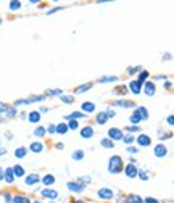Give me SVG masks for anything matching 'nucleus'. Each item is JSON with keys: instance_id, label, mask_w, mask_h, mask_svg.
<instances>
[{"instance_id": "58836bf2", "label": "nucleus", "mask_w": 174, "mask_h": 203, "mask_svg": "<svg viewBox=\"0 0 174 203\" xmlns=\"http://www.w3.org/2000/svg\"><path fill=\"white\" fill-rule=\"evenodd\" d=\"M140 177H142L144 180H147V179H148V176H147V173H140Z\"/></svg>"}, {"instance_id": "4be33fe9", "label": "nucleus", "mask_w": 174, "mask_h": 203, "mask_svg": "<svg viewBox=\"0 0 174 203\" xmlns=\"http://www.w3.org/2000/svg\"><path fill=\"white\" fill-rule=\"evenodd\" d=\"M53 182H55V177H53V176H50V174L44 177V184H45V185H52Z\"/></svg>"}, {"instance_id": "1a4fd4ad", "label": "nucleus", "mask_w": 174, "mask_h": 203, "mask_svg": "<svg viewBox=\"0 0 174 203\" xmlns=\"http://www.w3.org/2000/svg\"><path fill=\"white\" fill-rule=\"evenodd\" d=\"M145 94H147L148 97H151V95L155 94V84H151V82L145 84Z\"/></svg>"}, {"instance_id": "0eeeda50", "label": "nucleus", "mask_w": 174, "mask_h": 203, "mask_svg": "<svg viewBox=\"0 0 174 203\" xmlns=\"http://www.w3.org/2000/svg\"><path fill=\"white\" fill-rule=\"evenodd\" d=\"M92 134H94V129L91 126H87V127H84L82 131H81V137L89 139V137H92Z\"/></svg>"}, {"instance_id": "6ab92c4d", "label": "nucleus", "mask_w": 174, "mask_h": 203, "mask_svg": "<svg viewBox=\"0 0 174 203\" xmlns=\"http://www.w3.org/2000/svg\"><path fill=\"white\" fill-rule=\"evenodd\" d=\"M26 153H27V150H26V148H23V147H20V148L15 151L16 158H23V156H26Z\"/></svg>"}, {"instance_id": "39448f33", "label": "nucleus", "mask_w": 174, "mask_h": 203, "mask_svg": "<svg viewBox=\"0 0 174 203\" xmlns=\"http://www.w3.org/2000/svg\"><path fill=\"white\" fill-rule=\"evenodd\" d=\"M137 144H139V145H142V147H147V145H150V137H148V135H145V134L139 135Z\"/></svg>"}, {"instance_id": "20e7f679", "label": "nucleus", "mask_w": 174, "mask_h": 203, "mask_svg": "<svg viewBox=\"0 0 174 203\" xmlns=\"http://www.w3.org/2000/svg\"><path fill=\"white\" fill-rule=\"evenodd\" d=\"M124 171H126V174H127V177H136V176H137V168L134 166V165H127Z\"/></svg>"}, {"instance_id": "a211bd4d", "label": "nucleus", "mask_w": 174, "mask_h": 203, "mask_svg": "<svg viewBox=\"0 0 174 203\" xmlns=\"http://www.w3.org/2000/svg\"><path fill=\"white\" fill-rule=\"evenodd\" d=\"M137 115L140 116V119H147V118H148V115H147V110H145L144 106H142V108H137Z\"/></svg>"}, {"instance_id": "9b49d317", "label": "nucleus", "mask_w": 174, "mask_h": 203, "mask_svg": "<svg viewBox=\"0 0 174 203\" xmlns=\"http://www.w3.org/2000/svg\"><path fill=\"white\" fill-rule=\"evenodd\" d=\"M5 180H7V182H13V179H15V176H13V171H12V168H8V169H5Z\"/></svg>"}, {"instance_id": "393cba45", "label": "nucleus", "mask_w": 174, "mask_h": 203, "mask_svg": "<svg viewBox=\"0 0 174 203\" xmlns=\"http://www.w3.org/2000/svg\"><path fill=\"white\" fill-rule=\"evenodd\" d=\"M92 86H91V84H84V86L82 87H79V89H76V94H81V92H86V90L87 89H91Z\"/></svg>"}, {"instance_id": "7c9ffc66", "label": "nucleus", "mask_w": 174, "mask_h": 203, "mask_svg": "<svg viewBox=\"0 0 174 203\" xmlns=\"http://www.w3.org/2000/svg\"><path fill=\"white\" fill-rule=\"evenodd\" d=\"M77 126H79V124H77V121H69L68 123V129H77Z\"/></svg>"}, {"instance_id": "f8f14e48", "label": "nucleus", "mask_w": 174, "mask_h": 203, "mask_svg": "<svg viewBox=\"0 0 174 203\" xmlns=\"http://www.w3.org/2000/svg\"><path fill=\"white\" fill-rule=\"evenodd\" d=\"M36 182H39V176H37V174H31V176L26 177V184L27 185H32V184H36Z\"/></svg>"}, {"instance_id": "c756f323", "label": "nucleus", "mask_w": 174, "mask_h": 203, "mask_svg": "<svg viewBox=\"0 0 174 203\" xmlns=\"http://www.w3.org/2000/svg\"><path fill=\"white\" fill-rule=\"evenodd\" d=\"M34 134H36V135H39V137H42V135L45 134V129H44V127H37L36 131H34Z\"/></svg>"}, {"instance_id": "bb28decb", "label": "nucleus", "mask_w": 174, "mask_h": 203, "mask_svg": "<svg viewBox=\"0 0 174 203\" xmlns=\"http://www.w3.org/2000/svg\"><path fill=\"white\" fill-rule=\"evenodd\" d=\"M106 118H108V116H106V115H105V113H100V115L97 116V121H98L100 124H103V123L106 121Z\"/></svg>"}, {"instance_id": "a18cd8bd", "label": "nucleus", "mask_w": 174, "mask_h": 203, "mask_svg": "<svg viewBox=\"0 0 174 203\" xmlns=\"http://www.w3.org/2000/svg\"><path fill=\"white\" fill-rule=\"evenodd\" d=\"M74 203H82V201H74Z\"/></svg>"}, {"instance_id": "4c0bfd02", "label": "nucleus", "mask_w": 174, "mask_h": 203, "mask_svg": "<svg viewBox=\"0 0 174 203\" xmlns=\"http://www.w3.org/2000/svg\"><path fill=\"white\" fill-rule=\"evenodd\" d=\"M7 115H8V116H15V115H16V110H8Z\"/></svg>"}, {"instance_id": "f704fd0d", "label": "nucleus", "mask_w": 174, "mask_h": 203, "mask_svg": "<svg viewBox=\"0 0 174 203\" xmlns=\"http://www.w3.org/2000/svg\"><path fill=\"white\" fill-rule=\"evenodd\" d=\"M61 100H63L65 103H73V98H71V97H68V95H66V97H61Z\"/></svg>"}, {"instance_id": "4468645a", "label": "nucleus", "mask_w": 174, "mask_h": 203, "mask_svg": "<svg viewBox=\"0 0 174 203\" xmlns=\"http://www.w3.org/2000/svg\"><path fill=\"white\" fill-rule=\"evenodd\" d=\"M82 110L86 113H92L95 110V105L94 103H89V102H86V103H82Z\"/></svg>"}, {"instance_id": "423d86ee", "label": "nucleus", "mask_w": 174, "mask_h": 203, "mask_svg": "<svg viewBox=\"0 0 174 203\" xmlns=\"http://www.w3.org/2000/svg\"><path fill=\"white\" fill-rule=\"evenodd\" d=\"M129 89H131L132 94H140V89H142V86H140L137 81H132L131 84H129Z\"/></svg>"}, {"instance_id": "ddd939ff", "label": "nucleus", "mask_w": 174, "mask_h": 203, "mask_svg": "<svg viewBox=\"0 0 174 203\" xmlns=\"http://www.w3.org/2000/svg\"><path fill=\"white\" fill-rule=\"evenodd\" d=\"M42 195L44 197H48V198H57V192H55V190H48V189H44L42 190Z\"/></svg>"}, {"instance_id": "f3484780", "label": "nucleus", "mask_w": 174, "mask_h": 203, "mask_svg": "<svg viewBox=\"0 0 174 203\" xmlns=\"http://www.w3.org/2000/svg\"><path fill=\"white\" fill-rule=\"evenodd\" d=\"M39 119H41V115H39L37 111H32L29 115V121L31 123H39Z\"/></svg>"}, {"instance_id": "aec40b11", "label": "nucleus", "mask_w": 174, "mask_h": 203, "mask_svg": "<svg viewBox=\"0 0 174 203\" xmlns=\"http://www.w3.org/2000/svg\"><path fill=\"white\" fill-rule=\"evenodd\" d=\"M55 131H57L58 134H65V132H68V124H60L58 127H55Z\"/></svg>"}, {"instance_id": "e433bc0d", "label": "nucleus", "mask_w": 174, "mask_h": 203, "mask_svg": "<svg viewBox=\"0 0 174 203\" xmlns=\"http://www.w3.org/2000/svg\"><path fill=\"white\" fill-rule=\"evenodd\" d=\"M127 131H129V132H136V131H139V127H137V126H131Z\"/></svg>"}, {"instance_id": "a19ab883", "label": "nucleus", "mask_w": 174, "mask_h": 203, "mask_svg": "<svg viewBox=\"0 0 174 203\" xmlns=\"http://www.w3.org/2000/svg\"><path fill=\"white\" fill-rule=\"evenodd\" d=\"M47 131H48L50 134H52V132H55V126H48V129H47Z\"/></svg>"}, {"instance_id": "6e6552de", "label": "nucleus", "mask_w": 174, "mask_h": 203, "mask_svg": "<svg viewBox=\"0 0 174 203\" xmlns=\"http://www.w3.org/2000/svg\"><path fill=\"white\" fill-rule=\"evenodd\" d=\"M166 153H168V150H166V147H165V145H158V147L155 148V155H156V156H160V158H161V156H165Z\"/></svg>"}, {"instance_id": "72a5a7b5", "label": "nucleus", "mask_w": 174, "mask_h": 203, "mask_svg": "<svg viewBox=\"0 0 174 203\" xmlns=\"http://www.w3.org/2000/svg\"><path fill=\"white\" fill-rule=\"evenodd\" d=\"M102 82H111V81H116V77H113V76H110V77H103V79H100Z\"/></svg>"}, {"instance_id": "2f4dec72", "label": "nucleus", "mask_w": 174, "mask_h": 203, "mask_svg": "<svg viewBox=\"0 0 174 203\" xmlns=\"http://www.w3.org/2000/svg\"><path fill=\"white\" fill-rule=\"evenodd\" d=\"M20 7H21L20 2H10V8H12V10H18Z\"/></svg>"}, {"instance_id": "37998d69", "label": "nucleus", "mask_w": 174, "mask_h": 203, "mask_svg": "<svg viewBox=\"0 0 174 203\" xmlns=\"http://www.w3.org/2000/svg\"><path fill=\"white\" fill-rule=\"evenodd\" d=\"M168 123H169V126H172V116L168 118Z\"/></svg>"}, {"instance_id": "9d476101", "label": "nucleus", "mask_w": 174, "mask_h": 203, "mask_svg": "<svg viewBox=\"0 0 174 203\" xmlns=\"http://www.w3.org/2000/svg\"><path fill=\"white\" fill-rule=\"evenodd\" d=\"M68 187H69V190H73V192H82V190H84V187H82L81 184H77V182H69Z\"/></svg>"}, {"instance_id": "f257e3e1", "label": "nucleus", "mask_w": 174, "mask_h": 203, "mask_svg": "<svg viewBox=\"0 0 174 203\" xmlns=\"http://www.w3.org/2000/svg\"><path fill=\"white\" fill-rule=\"evenodd\" d=\"M121 168H123L121 158H119V156H111V158H110V165H108L110 173H119Z\"/></svg>"}, {"instance_id": "2eb2a0df", "label": "nucleus", "mask_w": 174, "mask_h": 203, "mask_svg": "<svg viewBox=\"0 0 174 203\" xmlns=\"http://www.w3.org/2000/svg\"><path fill=\"white\" fill-rule=\"evenodd\" d=\"M12 171H13V176H24V169L21 168L20 165H16Z\"/></svg>"}, {"instance_id": "b1692460", "label": "nucleus", "mask_w": 174, "mask_h": 203, "mask_svg": "<svg viewBox=\"0 0 174 203\" xmlns=\"http://www.w3.org/2000/svg\"><path fill=\"white\" fill-rule=\"evenodd\" d=\"M82 156H84V151L82 150H77V151L73 153V158H74V160H82Z\"/></svg>"}, {"instance_id": "c03bdc74", "label": "nucleus", "mask_w": 174, "mask_h": 203, "mask_svg": "<svg viewBox=\"0 0 174 203\" xmlns=\"http://www.w3.org/2000/svg\"><path fill=\"white\" fill-rule=\"evenodd\" d=\"M2 179H3V169L0 168V180H2Z\"/></svg>"}, {"instance_id": "c85d7f7f", "label": "nucleus", "mask_w": 174, "mask_h": 203, "mask_svg": "<svg viewBox=\"0 0 174 203\" xmlns=\"http://www.w3.org/2000/svg\"><path fill=\"white\" fill-rule=\"evenodd\" d=\"M115 105H118V106H132L134 103L132 102H116Z\"/></svg>"}, {"instance_id": "cd10ccee", "label": "nucleus", "mask_w": 174, "mask_h": 203, "mask_svg": "<svg viewBox=\"0 0 174 203\" xmlns=\"http://www.w3.org/2000/svg\"><path fill=\"white\" fill-rule=\"evenodd\" d=\"M13 200H15V203H27V201H29L26 197H15Z\"/></svg>"}, {"instance_id": "a878e982", "label": "nucleus", "mask_w": 174, "mask_h": 203, "mask_svg": "<svg viewBox=\"0 0 174 203\" xmlns=\"http://www.w3.org/2000/svg\"><path fill=\"white\" fill-rule=\"evenodd\" d=\"M102 145H103V147H106V148H111V147H113L115 144L111 142V140H108V139H103V140H102Z\"/></svg>"}, {"instance_id": "f03ea898", "label": "nucleus", "mask_w": 174, "mask_h": 203, "mask_svg": "<svg viewBox=\"0 0 174 203\" xmlns=\"http://www.w3.org/2000/svg\"><path fill=\"white\" fill-rule=\"evenodd\" d=\"M108 135H110V139H111V140H119V139L124 137L119 129H110V131H108Z\"/></svg>"}, {"instance_id": "7ed1b4c3", "label": "nucleus", "mask_w": 174, "mask_h": 203, "mask_svg": "<svg viewBox=\"0 0 174 203\" xmlns=\"http://www.w3.org/2000/svg\"><path fill=\"white\" fill-rule=\"evenodd\" d=\"M98 197H102V198H113V190L111 189H100Z\"/></svg>"}, {"instance_id": "49530a36", "label": "nucleus", "mask_w": 174, "mask_h": 203, "mask_svg": "<svg viewBox=\"0 0 174 203\" xmlns=\"http://www.w3.org/2000/svg\"><path fill=\"white\" fill-rule=\"evenodd\" d=\"M36 203H37V201H36Z\"/></svg>"}, {"instance_id": "ea45409f", "label": "nucleus", "mask_w": 174, "mask_h": 203, "mask_svg": "<svg viewBox=\"0 0 174 203\" xmlns=\"http://www.w3.org/2000/svg\"><path fill=\"white\" fill-rule=\"evenodd\" d=\"M145 203H158V201H156L155 198H147V200H145Z\"/></svg>"}, {"instance_id": "c9c22d12", "label": "nucleus", "mask_w": 174, "mask_h": 203, "mask_svg": "<svg viewBox=\"0 0 174 203\" xmlns=\"http://www.w3.org/2000/svg\"><path fill=\"white\" fill-rule=\"evenodd\" d=\"M123 140H124V142H126V144H131V142H132V140H134V139L131 137V135H126V137H123Z\"/></svg>"}, {"instance_id": "dca6fc26", "label": "nucleus", "mask_w": 174, "mask_h": 203, "mask_svg": "<svg viewBox=\"0 0 174 203\" xmlns=\"http://www.w3.org/2000/svg\"><path fill=\"white\" fill-rule=\"evenodd\" d=\"M42 148H44V145H42L41 142H34V144L31 145V150H32V151H36V153L42 151Z\"/></svg>"}, {"instance_id": "5701e85b", "label": "nucleus", "mask_w": 174, "mask_h": 203, "mask_svg": "<svg viewBox=\"0 0 174 203\" xmlns=\"http://www.w3.org/2000/svg\"><path fill=\"white\" fill-rule=\"evenodd\" d=\"M147 77H148V73H147V71H144V73H142V74H140V76H139V79H137V82L140 84V86H142V84H144V81H145V79H147Z\"/></svg>"}, {"instance_id": "473e14b6", "label": "nucleus", "mask_w": 174, "mask_h": 203, "mask_svg": "<svg viewBox=\"0 0 174 203\" xmlns=\"http://www.w3.org/2000/svg\"><path fill=\"white\" fill-rule=\"evenodd\" d=\"M131 121H132V123H140V116L136 113V115H132V116H131Z\"/></svg>"}, {"instance_id": "79ce46f5", "label": "nucleus", "mask_w": 174, "mask_h": 203, "mask_svg": "<svg viewBox=\"0 0 174 203\" xmlns=\"http://www.w3.org/2000/svg\"><path fill=\"white\" fill-rule=\"evenodd\" d=\"M127 150H129V153H136V151H137L136 148H134V147H129V148H127Z\"/></svg>"}, {"instance_id": "412c9836", "label": "nucleus", "mask_w": 174, "mask_h": 203, "mask_svg": "<svg viewBox=\"0 0 174 203\" xmlns=\"http://www.w3.org/2000/svg\"><path fill=\"white\" fill-rule=\"evenodd\" d=\"M126 203H142V200H140V197H137V195H131Z\"/></svg>"}]
</instances>
